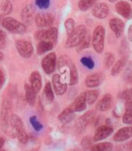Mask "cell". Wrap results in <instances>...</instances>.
<instances>
[{
    "label": "cell",
    "mask_w": 132,
    "mask_h": 151,
    "mask_svg": "<svg viewBox=\"0 0 132 151\" xmlns=\"http://www.w3.org/2000/svg\"><path fill=\"white\" fill-rule=\"evenodd\" d=\"M87 35V29L85 25H79L74 29V31L69 35V37L65 43V46L67 48L76 47L80 45L83 39Z\"/></svg>",
    "instance_id": "1"
},
{
    "label": "cell",
    "mask_w": 132,
    "mask_h": 151,
    "mask_svg": "<svg viewBox=\"0 0 132 151\" xmlns=\"http://www.w3.org/2000/svg\"><path fill=\"white\" fill-rule=\"evenodd\" d=\"M10 125L12 126V129L16 132V137L19 139V141L23 144L27 143L28 136H27V134H26V131L24 129L22 119L17 115H16V114L11 115Z\"/></svg>",
    "instance_id": "2"
},
{
    "label": "cell",
    "mask_w": 132,
    "mask_h": 151,
    "mask_svg": "<svg viewBox=\"0 0 132 151\" xmlns=\"http://www.w3.org/2000/svg\"><path fill=\"white\" fill-rule=\"evenodd\" d=\"M104 41H105V28L102 25H98L92 35L91 44L92 47L98 53H101L104 50Z\"/></svg>",
    "instance_id": "3"
},
{
    "label": "cell",
    "mask_w": 132,
    "mask_h": 151,
    "mask_svg": "<svg viewBox=\"0 0 132 151\" xmlns=\"http://www.w3.org/2000/svg\"><path fill=\"white\" fill-rule=\"evenodd\" d=\"M2 25L12 34H24L26 32V25L12 17H6L2 21Z\"/></svg>",
    "instance_id": "4"
},
{
    "label": "cell",
    "mask_w": 132,
    "mask_h": 151,
    "mask_svg": "<svg viewBox=\"0 0 132 151\" xmlns=\"http://www.w3.org/2000/svg\"><path fill=\"white\" fill-rule=\"evenodd\" d=\"M11 108H12L11 101L9 100H5L3 101L2 109H1V125H2V129L7 135H10L11 134L10 129H9L10 117H11L10 116Z\"/></svg>",
    "instance_id": "5"
},
{
    "label": "cell",
    "mask_w": 132,
    "mask_h": 151,
    "mask_svg": "<svg viewBox=\"0 0 132 151\" xmlns=\"http://www.w3.org/2000/svg\"><path fill=\"white\" fill-rule=\"evenodd\" d=\"M16 48L23 58L28 59L34 54V47L31 42L26 40H17L16 42Z\"/></svg>",
    "instance_id": "6"
},
{
    "label": "cell",
    "mask_w": 132,
    "mask_h": 151,
    "mask_svg": "<svg viewBox=\"0 0 132 151\" xmlns=\"http://www.w3.org/2000/svg\"><path fill=\"white\" fill-rule=\"evenodd\" d=\"M58 37V30L55 27H50L47 30H40L35 33V38L39 41H49L55 44Z\"/></svg>",
    "instance_id": "7"
},
{
    "label": "cell",
    "mask_w": 132,
    "mask_h": 151,
    "mask_svg": "<svg viewBox=\"0 0 132 151\" xmlns=\"http://www.w3.org/2000/svg\"><path fill=\"white\" fill-rule=\"evenodd\" d=\"M56 66V54L55 52H50L45 55L42 60V68L47 74L54 73Z\"/></svg>",
    "instance_id": "8"
},
{
    "label": "cell",
    "mask_w": 132,
    "mask_h": 151,
    "mask_svg": "<svg viewBox=\"0 0 132 151\" xmlns=\"http://www.w3.org/2000/svg\"><path fill=\"white\" fill-rule=\"evenodd\" d=\"M38 27H50L55 22V16L51 13H39L34 17Z\"/></svg>",
    "instance_id": "9"
},
{
    "label": "cell",
    "mask_w": 132,
    "mask_h": 151,
    "mask_svg": "<svg viewBox=\"0 0 132 151\" xmlns=\"http://www.w3.org/2000/svg\"><path fill=\"white\" fill-rule=\"evenodd\" d=\"M96 113L93 111H90L83 114L80 119H79L76 122V129L78 132L83 131L88 125H90V123L95 119Z\"/></svg>",
    "instance_id": "10"
},
{
    "label": "cell",
    "mask_w": 132,
    "mask_h": 151,
    "mask_svg": "<svg viewBox=\"0 0 132 151\" xmlns=\"http://www.w3.org/2000/svg\"><path fill=\"white\" fill-rule=\"evenodd\" d=\"M91 14L96 18L104 19L109 15V7L105 3H98L92 6Z\"/></svg>",
    "instance_id": "11"
},
{
    "label": "cell",
    "mask_w": 132,
    "mask_h": 151,
    "mask_svg": "<svg viewBox=\"0 0 132 151\" xmlns=\"http://www.w3.org/2000/svg\"><path fill=\"white\" fill-rule=\"evenodd\" d=\"M115 9L118 15L126 19H130L132 17V8L128 2L120 1L115 6Z\"/></svg>",
    "instance_id": "12"
},
{
    "label": "cell",
    "mask_w": 132,
    "mask_h": 151,
    "mask_svg": "<svg viewBox=\"0 0 132 151\" xmlns=\"http://www.w3.org/2000/svg\"><path fill=\"white\" fill-rule=\"evenodd\" d=\"M113 133V128L108 125H103L99 127L95 133H94V137H93V140L94 141H100L103 140L106 138H108L109 136H110Z\"/></svg>",
    "instance_id": "13"
},
{
    "label": "cell",
    "mask_w": 132,
    "mask_h": 151,
    "mask_svg": "<svg viewBox=\"0 0 132 151\" xmlns=\"http://www.w3.org/2000/svg\"><path fill=\"white\" fill-rule=\"evenodd\" d=\"M34 7L32 4H28L27 6H25L22 12H21V17L24 21V24H30L32 21L34 19Z\"/></svg>",
    "instance_id": "14"
},
{
    "label": "cell",
    "mask_w": 132,
    "mask_h": 151,
    "mask_svg": "<svg viewBox=\"0 0 132 151\" xmlns=\"http://www.w3.org/2000/svg\"><path fill=\"white\" fill-rule=\"evenodd\" d=\"M52 81L54 91L57 95H62L66 92V90H67V84L64 83L62 81V80L59 74H55L52 76Z\"/></svg>",
    "instance_id": "15"
},
{
    "label": "cell",
    "mask_w": 132,
    "mask_h": 151,
    "mask_svg": "<svg viewBox=\"0 0 132 151\" xmlns=\"http://www.w3.org/2000/svg\"><path fill=\"white\" fill-rule=\"evenodd\" d=\"M131 138H132V127L121 128L114 135V140L117 142H124Z\"/></svg>",
    "instance_id": "16"
},
{
    "label": "cell",
    "mask_w": 132,
    "mask_h": 151,
    "mask_svg": "<svg viewBox=\"0 0 132 151\" xmlns=\"http://www.w3.org/2000/svg\"><path fill=\"white\" fill-rule=\"evenodd\" d=\"M112 104V96L110 93L105 94L96 104V109L99 111H106L110 109Z\"/></svg>",
    "instance_id": "17"
},
{
    "label": "cell",
    "mask_w": 132,
    "mask_h": 151,
    "mask_svg": "<svg viewBox=\"0 0 132 151\" xmlns=\"http://www.w3.org/2000/svg\"><path fill=\"white\" fill-rule=\"evenodd\" d=\"M110 29L113 31V33L115 34V35L117 37L121 36L123 31H124V23L122 20L118 19V18H112L110 20Z\"/></svg>",
    "instance_id": "18"
},
{
    "label": "cell",
    "mask_w": 132,
    "mask_h": 151,
    "mask_svg": "<svg viewBox=\"0 0 132 151\" xmlns=\"http://www.w3.org/2000/svg\"><path fill=\"white\" fill-rule=\"evenodd\" d=\"M86 106H87V101L85 97V92H82L75 99L74 102L72 105V109L76 112H82L86 109Z\"/></svg>",
    "instance_id": "19"
},
{
    "label": "cell",
    "mask_w": 132,
    "mask_h": 151,
    "mask_svg": "<svg viewBox=\"0 0 132 151\" xmlns=\"http://www.w3.org/2000/svg\"><path fill=\"white\" fill-rule=\"evenodd\" d=\"M102 81V77L100 73L90 74L85 79V85L88 88H96L100 85Z\"/></svg>",
    "instance_id": "20"
},
{
    "label": "cell",
    "mask_w": 132,
    "mask_h": 151,
    "mask_svg": "<svg viewBox=\"0 0 132 151\" xmlns=\"http://www.w3.org/2000/svg\"><path fill=\"white\" fill-rule=\"evenodd\" d=\"M30 85L33 87V89L39 92L42 88V78L41 74L38 72H33L30 75Z\"/></svg>",
    "instance_id": "21"
},
{
    "label": "cell",
    "mask_w": 132,
    "mask_h": 151,
    "mask_svg": "<svg viewBox=\"0 0 132 151\" xmlns=\"http://www.w3.org/2000/svg\"><path fill=\"white\" fill-rule=\"evenodd\" d=\"M74 118V111L71 108H67L64 109L63 111L60 113V115L58 116V119L63 123V124H67V123H70Z\"/></svg>",
    "instance_id": "22"
},
{
    "label": "cell",
    "mask_w": 132,
    "mask_h": 151,
    "mask_svg": "<svg viewBox=\"0 0 132 151\" xmlns=\"http://www.w3.org/2000/svg\"><path fill=\"white\" fill-rule=\"evenodd\" d=\"M24 91H25V99L27 103L30 106H34L36 101V91L33 89V87L28 84L25 83L24 84Z\"/></svg>",
    "instance_id": "23"
},
{
    "label": "cell",
    "mask_w": 132,
    "mask_h": 151,
    "mask_svg": "<svg viewBox=\"0 0 132 151\" xmlns=\"http://www.w3.org/2000/svg\"><path fill=\"white\" fill-rule=\"evenodd\" d=\"M126 64H127V59H126L125 57L121 58L120 60H118V61L114 63V65H113V67H112V69H111V72H110L111 75H112V76L118 75V73H120L124 69L125 66H126Z\"/></svg>",
    "instance_id": "24"
},
{
    "label": "cell",
    "mask_w": 132,
    "mask_h": 151,
    "mask_svg": "<svg viewBox=\"0 0 132 151\" xmlns=\"http://www.w3.org/2000/svg\"><path fill=\"white\" fill-rule=\"evenodd\" d=\"M54 48V44L49 42V41H40L37 45V53L39 55H42V54L51 51Z\"/></svg>",
    "instance_id": "25"
},
{
    "label": "cell",
    "mask_w": 132,
    "mask_h": 151,
    "mask_svg": "<svg viewBox=\"0 0 132 151\" xmlns=\"http://www.w3.org/2000/svg\"><path fill=\"white\" fill-rule=\"evenodd\" d=\"M113 146L110 142H102L93 145L90 147V151H112Z\"/></svg>",
    "instance_id": "26"
},
{
    "label": "cell",
    "mask_w": 132,
    "mask_h": 151,
    "mask_svg": "<svg viewBox=\"0 0 132 151\" xmlns=\"http://www.w3.org/2000/svg\"><path fill=\"white\" fill-rule=\"evenodd\" d=\"M85 97H86L87 104L91 105V104H93L99 98V91L96 90L88 91L87 92H85Z\"/></svg>",
    "instance_id": "27"
},
{
    "label": "cell",
    "mask_w": 132,
    "mask_h": 151,
    "mask_svg": "<svg viewBox=\"0 0 132 151\" xmlns=\"http://www.w3.org/2000/svg\"><path fill=\"white\" fill-rule=\"evenodd\" d=\"M69 75H70V84L75 85L78 82V73L76 66L72 63L69 67Z\"/></svg>",
    "instance_id": "28"
},
{
    "label": "cell",
    "mask_w": 132,
    "mask_h": 151,
    "mask_svg": "<svg viewBox=\"0 0 132 151\" xmlns=\"http://www.w3.org/2000/svg\"><path fill=\"white\" fill-rule=\"evenodd\" d=\"M123 79L128 82V83H132V61L129 62L125 67Z\"/></svg>",
    "instance_id": "29"
},
{
    "label": "cell",
    "mask_w": 132,
    "mask_h": 151,
    "mask_svg": "<svg viewBox=\"0 0 132 151\" xmlns=\"http://www.w3.org/2000/svg\"><path fill=\"white\" fill-rule=\"evenodd\" d=\"M96 0H80L78 6L82 11H87L95 5Z\"/></svg>",
    "instance_id": "30"
},
{
    "label": "cell",
    "mask_w": 132,
    "mask_h": 151,
    "mask_svg": "<svg viewBox=\"0 0 132 151\" xmlns=\"http://www.w3.org/2000/svg\"><path fill=\"white\" fill-rule=\"evenodd\" d=\"M44 94L45 97L47 99L48 101H52L55 99V95H54V90L52 89V84L50 82H47L44 86Z\"/></svg>",
    "instance_id": "31"
},
{
    "label": "cell",
    "mask_w": 132,
    "mask_h": 151,
    "mask_svg": "<svg viewBox=\"0 0 132 151\" xmlns=\"http://www.w3.org/2000/svg\"><path fill=\"white\" fill-rule=\"evenodd\" d=\"M122 121L127 125H132V109L126 107L125 113L122 117Z\"/></svg>",
    "instance_id": "32"
},
{
    "label": "cell",
    "mask_w": 132,
    "mask_h": 151,
    "mask_svg": "<svg viewBox=\"0 0 132 151\" xmlns=\"http://www.w3.org/2000/svg\"><path fill=\"white\" fill-rule=\"evenodd\" d=\"M64 26H65V29H66V33H67L69 35L75 29V21L72 18H68L64 23Z\"/></svg>",
    "instance_id": "33"
},
{
    "label": "cell",
    "mask_w": 132,
    "mask_h": 151,
    "mask_svg": "<svg viewBox=\"0 0 132 151\" xmlns=\"http://www.w3.org/2000/svg\"><path fill=\"white\" fill-rule=\"evenodd\" d=\"M13 10V5L12 3L9 1V0H6V1L3 2L2 6H1V11H2V14L4 16H6V15H9V14L12 12Z\"/></svg>",
    "instance_id": "34"
},
{
    "label": "cell",
    "mask_w": 132,
    "mask_h": 151,
    "mask_svg": "<svg viewBox=\"0 0 132 151\" xmlns=\"http://www.w3.org/2000/svg\"><path fill=\"white\" fill-rule=\"evenodd\" d=\"M104 63H105V66L107 68H110L115 63V55L112 52L106 53V56H105V59H104Z\"/></svg>",
    "instance_id": "35"
},
{
    "label": "cell",
    "mask_w": 132,
    "mask_h": 151,
    "mask_svg": "<svg viewBox=\"0 0 132 151\" xmlns=\"http://www.w3.org/2000/svg\"><path fill=\"white\" fill-rule=\"evenodd\" d=\"M81 63L85 66L87 67L88 69H93L94 66H95V63L93 62L90 57H88V56H84L81 59Z\"/></svg>",
    "instance_id": "36"
},
{
    "label": "cell",
    "mask_w": 132,
    "mask_h": 151,
    "mask_svg": "<svg viewBox=\"0 0 132 151\" xmlns=\"http://www.w3.org/2000/svg\"><path fill=\"white\" fill-rule=\"evenodd\" d=\"M29 120H30L31 125L34 127V129L36 131H40V130L43 129V124L37 120V119H36V117H35V116L31 117V118L29 119Z\"/></svg>",
    "instance_id": "37"
},
{
    "label": "cell",
    "mask_w": 132,
    "mask_h": 151,
    "mask_svg": "<svg viewBox=\"0 0 132 151\" xmlns=\"http://www.w3.org/2000/svg\"><path fill=\"white\" fill-rule=\"evenodd\" d=\"M51 0H35L36 6L40 9H47L50 6Z\"/></svg>",
    "instance_id": "38"
},
{
    "label": "cell",
    "mask_w": 132,
    "mask_h": 151,
    "mask_svg": "<svg viewBox=\"0 0 132 151\" xmlns=\"http://www.w3.org/2000/svg\"><path fill=\"white\" fill-rule=\"evenodd\" d=\"M91 143H92V140L90 137H85V138H83V139L82 140V147L84 150L90 149V147H92Z\"/></svg>",
    "instance_id": "39"
},
{
    "label": "cell",
    "mask_w": 132,
    "mask_h": 151,
    "mask_svg": "<svg viewBox=\"0 0 132 151\" xmlns=\"http://www.w3.org/2000/svg\"><path fill=\"white\" fill-rule=\"evenodd\" d=\"M89 45H90V38H89V36H87V35H86V37L83 39L82 42L78 45V46H79L78 51L83 50V49H85V48L89 47Z\"/></svg>",
    "instance_id": "40"
},
{
    "label": "cell",
    "mask_w": 132,
    "mask_h": 151,
    "mask_svg": "<svg viewBox=\"0 0 132 151\" xmlns=\"http://www.w3.org/2000/svg\"><path fill=\"white\" fill-rule=\"evenodd\" d=\"M5 45H6V35L2 30H0V48H4Z\"/></svg>",
    "instance_id": "41"
},
{
    "label": "cell",
    "mask_w": 132,
    "mask_h": 151,
    "mask_svg": "<svg viewBox=\"0 0 132 151\" xmlns=\"http://www.w3.org/2000/svg\"><path fill=\"white\" fill-rule=\"evenodd\" d=\"M121 97V99H125L126 101L128 100V99H130L132 97V94H131L130 90H125L124 91H122Z\"/></svg>",
    "instance_id": "42"
},
{
    "label": "cell",
    "mask_w": 132,
    "mask_h": 151,
    "mask_svg": "<svg viewBox=\"0 0 132 151\" xmlns=\"http://www.w3.org/2000/svg\"><path fill=\"white\" fill-rule=\"evenodd\" d=\"M5 80H6L5 74H4V73L1 70H0V89L3 87V85L5 83Z\"/></svg>",
    "instance_id": "43"
},
{
    "label": "cell",
    "mask_w": 132,
    "mask_h": 151,
    "mask_svg": "<svg viewBox=\"0 0 132 151\" xmlns=\"http://www.w3.org/2000/svg\"><path fill=\"white\" fill-rule=\"evenodd\" d=\"M128 39L129 41L132 42V24L128 27Z\"/></svg>",
    "instance_id": "44"
},
{
    "label": "cell",
    "mask_w": 132,
    "mask_h": 151,
    "mask_svg": "<svg viewBox=\"0 0 132 151\" xmlns=\"http://www.w3.org/2000/svg\"><path fill=\"white\" fill-rule=\"evenodd\" d=\"M125 107L132 109V98H130V99L126 101V106Z\"/></svg>",
    "instance_id": "45"
},
{
    "label": "cell",
    "mask_w": 132,
    "mask_h": 151,
    "mask_svg": "<svg viewBox=\"0 0 132 151\" xmlns=\"http://www.w3.org/2000/svg\"><path fill=\"white\" fill-rule=\"evenodd\" d=\"M4 143H5V140H4V139L0 138V149H1V148L3 147V146H4Z\"/></svg>",
    "instance_id": "46"
},
{
    "label": "cell",
    "mask_w": 132,
    "mask_h": 151,
    "mask_svg": "<svg viewBox=\"0 0 132 151\" xmlns=\"http://www.w3.org/2000/svg\"><path fill=\"white\" fill-rule=\"evenodd\" d=\"M128 151H132V140L128 144Z\"/></svg>",
    "instance_id": "47"
},
{
    "label": "cell",
    "mask_w": 132,
    "mask_h": 151,
    "mask_svg": "<svg viewBox=\"0 0 132 151\" xmlns=\"http://www.w3.org/2000/svg\"><path fill=\"white\" fill-rule=\"evenodd\" d=\"M3 58H4V55H3V53L0 52V61H2L3 60Z\"/></svg>",
    "instance_id": "48"
},
{
    "label": "cell",
    "mask_w": 132,
    "mask_h": 151,
    "mask_svg": "<svg viewBox=\"0 0 132 151\" xmlns=\"http://www.w3.org/2000/svg\"><path fill=\"white\" fill-rule=\"evenodd\" d=\"M109 1H110V3H115V2L117 1V0H109Z\"/></svg>",
    "instance_id": "49"
},
{
    "label": "cell",
    "mask_w": 132,
    "mask_h": 151,
    "mask_svg": "<svg viewBox=\"0 0 132 151\" xmlns=\"http://www.w3.org/2000/svg\"><path fill=\"white\" fill-rule=\"evenodd\" d=\"M0 151H5V150H4V149H2V148H1V149H0Z\"/></svg>",
    "instance_id": "50"
},
{
    "label": "cell",
    "mask_w": 132,
    "mask_h": 151,
    "mask_svg": "<svg viewBox=\"0 0 132 151\" xmlns=\"http://www.w3.org/2000/svg\"><path fill=\"white\" fill-rule=\"evenodd\" d=\"M130 91H131V94H132V88L130 89Z\"/></svg>",
    "instance_id": "51"
},
{
    "label": "cell",
    "mask_w": 132,
    "mask_h": 151,
    "mask_svg": "<svg viewBox=\"0 0 132 151\" xmlns=\"http://www.w3.org/2000/svg\"><path fill=\"white\" fill-rule=\"evenodd\" d=\"M32 151H37V150H32Z\"/></svg>",
    "instance_id": "52"
},
{
    "label": "cell",
    "mask_w": 132,
    "mask_h": 151,
    "mask_svg": "<svg viewBox=\"0 0 132 151\" xmlns=\"http://www.w3.org/2000/svg\"><path fill=\"white\" fill-rule=\"evenodd\" d=\"M129 1H132V0H129Z\"/></svg>",
    "instance_id": "53"
}]
</instances>
